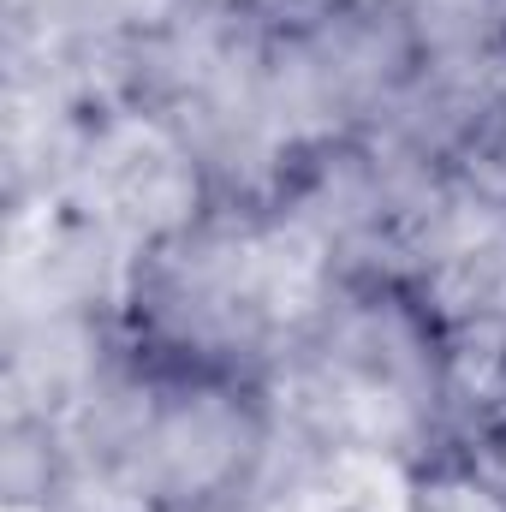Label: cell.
<instances>
[{
  "mask_svg": "<svg viewBox=\"0 0 506 512\" xmlns=\"http://www.w3.org/2000/svg\"><path fill=\"white\" fill-rule=\"evenodd\" d=\"M411 512H506V483L489 471L453 465V459H429L417 465Z\"/></svg>",
  "mask_w": 506,
  "mask_h": 512,
  "instance_id": "1",
  "label": "cell"
}]
</instances>
